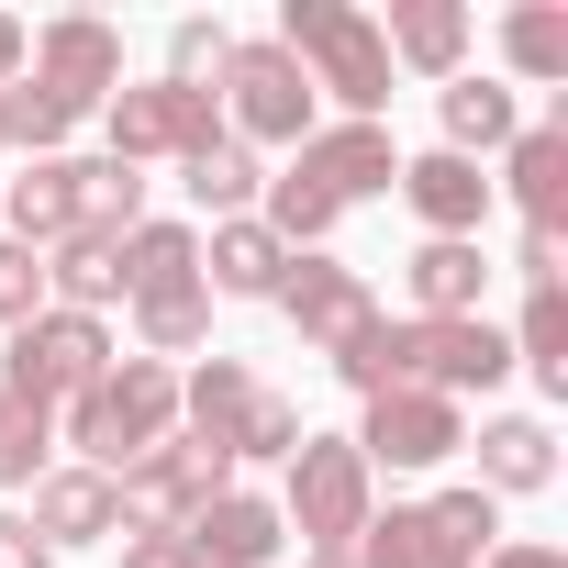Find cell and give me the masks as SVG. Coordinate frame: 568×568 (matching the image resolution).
<instances>
[{
    "label": "cell",
    "mask_w": 568,
    "mask_h": 568,
    "mask_svg": "<svg viewBox=\"0 0 568 568\" xmlns=\"http://www.w3.org/2000/svg\"><path fill=\"white\" fill-rule=\"evenodd\" d=\"M267 45L291 57L313 79V101H335L346 123H379L390 112V45H379V23L357 12V0H278V34Z\"/></svg>",
    "instance_id": "cell-1"
},
{
    "label": "cell",
    "mask_w": 568,
    "mask_h": 568,
    "mask_svg": "<svg viewBox=\"0 0 568 568\" xmlns=\"http://www.w3.org/2000/svg\"><path fill=\"white\" fill-rule=\"evenodd\" d=\"M168 435H179V368H156V357H112L57 424V446H79V468H101V479H123Z\"/></svg>",
    "instance_id": "cell-2"
},
{
    "label": "cell",
    "mask_w": 568,
    "mask_h": 568,
    "mask_svg": "<svg viewBox=\"0 0 568 568\" xmlns=\"http://www.w3.org/2000/svg\"><path fill=\"white\" fill-rule=\"evenodd\" d=\"M379 513V479H368V457L346 446V435H302L291 446V501H278V524L302 535V557H324V546H357V524Z\"/></svg>",
    "instance_id": "cell-3"
},
{
    "label": "cell",
    "mask_w": 568,
    "mask_h": 568,
    "mask_svg": "<svg viewBox=\"0 0 568 568\" xmlns=\"http://www.w3.org/2000/svg\"><path fill=\"white\" fill-rule=\"evenodd\" d=\"M212 101L234 112V145H291V156H302V134L324 123V101H313V79H302L291 57H278L267 34H256V45L234 34V57H223V90H212Z\"/></svg>",
    "instance_id": "cell-4"
},
{
    "label": "cell",
    "mask_w": 568,
    "mask_h": 568,
    "mask_svg": "<svg viewBox=\"0 0 568 568\" xmlns=\"http://www.w3.org/2000/svg\"><path fill=\"white\" fill-rule=\"evenodd\" d=\"M101 368H112V335H101L90 313H57V302H45L34 324H12V346H0V390H12V402H45V413L79 402Z\"/></svg>",
    "instance_id": "cell-5"
},
{
    "label": "cell",
    "mask_w": 568,
    "mask_h": 568,
    "mask_svg": "<svg viewBox=\"0 0 568 568\" xmlns=\"http://www.w3.org/2000/svg\"><path fill=\"white\" fill-rule=\"evenodd\" d=\"M101 134H112L123 168H156V156L212 145V134H223V101H212V90H179V79H123V90L101 101Z\"/></svg>",
    "instance_id": "cell-6"
},
{
    "label": "cell",
    "mask_w": 568,
    "mask_h": 568,
    "mask_svg": "<svg viewBox=\"0 0 568 568\" xmlns=\"http://www.w3.org/2000/svg\"><path fill=\"white\" fill-rule=\"evenodd\" d=\"M212 490H234V468L212 457V446H190V435H168V446H145L123 479H112V513H123V535H179Z\"/></svg>",
    "instance_id": "cell-7"
},
{
    "label": "cell",
    "mask_w": 568,
    "mask_h": 568,
    "mask_svg": "<svg viewBox=\"0 0 568 568\" xmlns=\"http://www.w3.org/2000/svg\"><path fill=\"white\" fill-rule=\"evenodd\" d=\"M23 79L79 123V112H101L112 90H123V34L101 23V12H57L45 34H34V57H23Z\"/></svg>",
    "instance_id": "cell-8"
},
{
    "label": "cell",
    "mask_w": 568,
    "mask_h": 568,
    "mask_svg": "<svg viewBox=\"0 0 568 568\" xmlns=\"http://www.w3.org/2000/svg\"><path fill=\"white\" fill-rule=\"evenodd\" d=\"M346 446L368 457V479H379V468H446V457L468 446V413H457V402H435V390H379V402H368V424H357Z\"/></svg>",
    "instance_id": "cell-9"
},
{
    "label": "cell",
    "mask_w": 568,
    "mask_h": 568,
    "mask_svg": "<svg viewBox=\"0 0 568 568\" xmlns=\"http://www.w3.org/2000/svg\"><path fill=\"white\" fill-rule=\"evenodd\" d=\"M278 313L302 324V346H313V357H335V346H357V335L379 324L368 278H357V267H335V256H291V267H278Z\"/></svg>",
    "instance_id": "cell-10"
},
{
    "label": "cell",
    "mask_w": 568,
    "mask_h": 568,
    "mask_svg": "<svg viewBox=\"0 0 568 568\" xmlns=\"http://www.w3.org/2000/svg\"><path fill=\"white\" fill-rule=\"evenodd\" d=\"M291 168H302V179L346 212V201H379V190L402 179V145H390V123H313Z\"/></svg>",
    "instance_id": "cell-11"
},
{
    "label": "cell",
    "mask_w": 568,
    "mask_h": 568,
    "mask_svg": "<svg viewBox=\"0 0 568 568\" xmlns=\"http://www.w3.org/2000/svg\"><path fill=\"white\" fill-rule=\"evenodd\" d=\"M179 546H190V568H267L291 546V524H278V501H256V490H212L179 524Z\"/></svg>",
    "instance_id": "cell-12"
},
{
    "label": "cell",
    "mask_w": 568,
    "mask_h": 568,
    "mask_svg": "<svg viewBox=\"0 0 568 568\" xmlns=\"http://www.w3.org/2000/svg\"><path fill=\"white\" fill-rule=\"evenodd\" d=\"M402 201H413V223L424 234H479L490 223V168H468V156H446V145H424V156H402V179H390Z\"/></svg>",
    "instance_id": "cell-13"
},
{
    "label": "cell",
    "mask_w": 568,
    "mask_h": 568,
    "mask_svg": "<svg viewBox=\"0 0 568 568\" xmlns=\"http://www.w3.org/2000/svg\"><path fill=\"white\" fill-rule=\"evenodd\" d=\"M402 291H413V324H457V313H479V291H490L479 234H424V245L402 256Z\"/></svg>",
    "instance_id": "cell-14"
},
{
    "label": "cell",
    "mask_w": 568,
    "mask_h": 568,
    "mask_svg": "<svg viewBox=\"0 0 568 568\" xmlns=\"http://www.w3.org/2000/svg\"><path fill=\"white\" fill-rule=\"evenodd\" d=\"M490 190L524 201V234H568V123H524L501 145V179Z\"/></svg>",
    "instance_id": "cell-15"
},
{
    "label": "cell",
    "mask_w": 568,
    "mask_h": 568,
    "mask_svg": "<svg viewBox=\"0 0 568 568\" xmlns=\"http://www.w3.org/2000/svg\"><path fill=\"white\" fill-rule=\"evenodd\" d=\"M256 390H267V379H256L245 357H201V368L179 379V435H190V446H212V457L234 468V424L256 413Z\"/></svg>",
    "instance_id": "cell-16"
},
{
    "label": "cell",
    "mask_w": 568,
    "mask_h": 568,
    "mask_svg": "<svg viewBox=\"0 0 568 568\" xmlns=\"http://www.w3.org/2000/svg\"><path fill=\"white\" fill-rule=\"evenodd\" d=\"M45 546H101V535H123V513H112V479L101 468H79V457H57L45 479H34V513H23Z\"/></svg>",
    "instance_id": "cell-17"
},
{
    "label": "cell",
    "mask_w": 568,
    "mask_h": 568,
    "mask_svg": "<svg viewBox=\"0 0 568 568\" xmlns=\"http://www.w3.org/2000/svg\"><path fill=\"white\" fill-rule=\"evenodd\" d=\"M379 45H390V68H413V79H468V12L457 0H390V23H379Z\"/></svg>",
    "instance_id": "cell-18"
},
{
    "label": "cell",
    "mask_w": 568,
    "mask_h": 568,
    "mask_svg": "<svg viewBox=\"0 0 568 568\" xmlns=\"http://www.w3.org/2000/svg\"><path fill=\"white\" fill-rule=\"evenodd\" d=\"M278 267H291V245H278L256 212L201 234V291H223V302H278Z\"/></svg>",
    "instance_id": "cell-19"
},
{
    "label": "cell",
    "mask_w": 568,
    "mask_h": 568,
    "mask_svg": "<svg viewBox=\"0 0 568 568\" xmlns=\"http://www.w3.org/2000/svg\"><path fill=\"white\" fill-rule=\"evenodd\" d=\"M134 223H145V168H123V156H68V234L123 245Z\"/></svg>",
    "instance_id": "cell-20"
},
{
    "label": "cell",
    "mask_w": 568,
    "mask_h": 568,
    "mask_svg": "<svg viewBox=\"0 0 568 568\" xmlns=\"http://www.w3.org/2000/svg\"><path fill=\"white\" fill-rule=\"evenodd\" d=\"M357 568H479V557L435 524V501H390L357 524Z\"/></svg>",
    "instance_id": "cell-21"
},
{
    "label": "cell",
    "mask_w": 568,
    "mask_h": 568,
    "mask_svg": "<svg viewBox=\"0 0 568 568\" xmlns=\"http://www.w3.org/2000/svg\"><path fill=\"white\" fill-rule=\"evenodd\" d=\"M557 479V435L535 424V413H490L479 424V490L490 501H524V490H546Z\"/></svg>",
    "instance_id": "cell-22"
},
{
    "label": "cell",
    "mask_w": 568,
    "mask_h": 568,
    "mask_svg": "<svg viewBox=\"0 0 568 568\" xmlns=\"http://www.w3.org/2000/svg\"><path fill=\"white\" fill-rule=\"evenodd\" d=\"M435 112H446V156H468V168H479V156H501V145L524 134V101H513L501 79H446V90H435Z\"/></svg>",
    "instance_id": "cell-23"
},
{
    "label": "cell",
    "mask_w": 568,
    "mask_h": 568,
    "mask_svg": "<svg viewBox=\"0 0 568 568\" xmlns=\"http://www.w3.org/2000/svg\"><path fill=\"white\" fill-rule=\"evenodd\" d=\"M112 267H123V302L190 291V278H201V234H190V223H134V234L112 245Z\"/></svg>",
    "instance_id": "cell-24"
},
{
    "label": "cell",
    "mask_w": 568,
    "mask_h": 568,
    "mask_svg": "<svg viewBox=\"0 0 568 568\" xmlns=\"http://www.w3.org/2000/svg\"><path fill=\"white\" fill-rule=\"evenodd\" d=\"M179 179H190V201H201L212 223H245V212H256V190H267V168H256V145H234V134H212V145H190V156H179Z\"/></svg>",
    "instance_id": "cell-25"
},
{
    "label": "cell",
    "mask_w": 568,
    "mask_h": 568,
    "mask_svg": "<svg viewBox=\"0 0 568 568\" xmlns=\"http://www.w3.org/2000/svg\"><path fill=\"white\" fill-rule=\"evenodd\" d=\"M45 302H57V313H90V324L123 302V267H112L101 234H57V245H45Z\"/></svg>",
    "instance_id": "cell-26"
},
{
    "label": "cell",
    "mask_w": 568,
    "mask_h": 568,
    "mask_svg": "<svg viewBox=\"0 0 568 568\" xmlns=\"http://www.w3.org/2000/svg\"><path fill=\"white\" fill-rule=\"evenodd\" d=\"M501 57H513V79L568 90V12H557V0H513V12H501Z\"/></svg>",
    "instance_id": "cell-27"
},
{
    "label": "cell",
    "mask_w": 568,
    "mask_h": 568,
    "mask_svg": "<svg viewBox=\"0 0 568 568\" xmlns=\"http://www.w3.org/2000/svg\"><path fill=\"white\" fill-rule=\"evenodd\" d=\"M0 234H12V245H34V256L68 234V156H34L12 190H0Z\"/></svg>",
    "instance_id": "cell-28"
},
{
    "label": "cell",
    "mask_w": 568,
    "mask_h": 568,
    "mask_svg": "<svg viewBox=\"0 0 568 568\" xmlns=\"http://www.w3.org/2000/svg\"><path fill=\"white\" fill-rule=\"evenodd\" d=\"M513 368H535V390H546V402H568V291H524Z\"/></svg>",
    "instance_id": "cell-29"
},
{
    "label": "cell",
    "mask_w": 568,
    "mask_h": 568,
    "mask_svg": "<svg viewBox=\"0 0 568 568\" xmlns=\"http://www.w3.org/2000/svg\"><path fill=\"white\" fill-rule=\"evenodd\" d=\"M212 335V291H201V278H190V291H156V302H134V357H190Z\"/></svg>",
    "instance_id": "cell-30"
},
{
    "label": "cell",
    "mask_w": 568,
    "mask_h": 568,
    "mask_svg": "<svg viewBox=\"0 0 568 568\" xmlns=\"http://www.w3.org/2000/svg\"><path fill=\"white\" fill-rule=\"evenodd\" d=\"M45 468H57V413L0 390V490H34Z\"/></svg>",
    "instance_id": "cell-31"
},
{
    "label": "cell",
    "mask_w": 568,
    "mask_h": 568,
    "mask_svg": "<svg viewBox=\"0 0 568 568\" xmlns=\"http://www.w3.org/2000/svg\"><path fill=\"white\" fill-rule=\"evenodd\" d=\"M313 424H302V402H278V390H256V413L234 424V468L245 457H278V468H291V446H302Z\"/></svg>",
    "instance_id": "cell-32"
},
{
    "label": "cell",
    "mask_w": 568,
    "mask_h": 568,
    "mask_svg": "<svg viewBox=\"0 0 568 568\" xmlns=\"http://www.w3.org/2000/svg\"><path fill=\"white\" fill-rule=\"evenodd\" d=\"M223 57H234V34H223L212 12H190V23L168 34V79H179V90H212V79H223Z\"/></svg>",
    "instance_id": "cell-33"
},
{
    "label": "cell",
    "mask_w": 568,
    "mask_h": 568,
    "mask_svg": "<svg viewBox=\"0 0 568 568\" xmlns=\"http://www.w3.org/2000/svg\"><path fill=\"white\" fill-rule=\"evenodd\" d=\"M435 524H446V535H457L468 557H490V546H501V501H490L479 479H457V490H435Z\"/></svg>",
    "instance_id": "cell-34"
},
{
    "label": "cell",
    "mask_w": 568,
    "mask_h": 568,
    "mask_svg": "<svg viewBox=\"0 0 568 568\" xmlns=\"http://www.w3.org/2000/svg\"><path fill=\"white\" fill-rule=\"evenodd\" d=\"M34 313H45V256L0 234V335H12V324H34Z\"/></svg>",
    "instance_id": "cell-35"
},
{
    "label": "cell",
    "mask_w": 568,
    "mask_h": 568,
    "mask_svg": "<svg viewBox=\"0 0 568 568\" xmlns=\"http://www.w3.org/2000/svg\"><path fill=\"white\" fill-rule=\"evenodd\" d=\"M524 291H568V234H524Z\"/></svg>",
    "instance_id": "cell-36"
},
{
    "label": "cell",
    "mask_w": 568,
    "mask_h": 568,
    "mask_svg": "<svg viewBox=\"0 0 568 568\" xmlns=\"http://www.w3.org/2000/svg\"><path fill=\"white\" fill-rule=\"evenodd\" d=\"M0 568H57V546H45L23 513H0Z\"/></svg>",
    "instance_id": "cell-37"
},
{
    "label": "cell",
    "mask_w": 568,
    "mask_h": 568,
    "mask_svg": "<svg viewBox=\"0 0 568 568\" xmlns=\"http://www.w3.org/2000/svg\"><path fill=\"white\" fill-rule=\"evenodd\" d=\"M479 568H568V546H546V535H501Z\"/></svg>",
    "instance_id": "cell-38"
},
{
    "label": "cell",
    "mask_w": 568,
    "mask_h": 568,
    "mask_svg": "<svg viewBox=\"0 0 568 568\" xmlns=\"http://www.w3.org/2000/svg\"><path fill=\"white\" fill-rule=\"evenodd\" d=\"M123 568H190L179 535H123Z\"/></svg>",
    "instance_id": "cell-39"
},
{
    "label": "cell",
    "mask_w": 568,
    "mask_h": 568,
    "mask_svg": "<svg viewBox=\"0 0 568 568\" xmlns=\"http://www.w3.org/2000/svg\"><path fill=\"white\" fill-rule=\"evenodd\" d=\"M23 57H34V34H23L12 12H0V90H12V79H23Z\"/></svg>",
    "instance_id": "cell-40"
},
{
    "label": "cell",
    "mask_w": 568,
    "mask_h": 568,
    "mask_svg": "<svg viewBox=\"0 0 568 568\" xmlns=\"http://www.w3.org/2000/svg\"><path fill=\"white\" fill-rule=\"evenodd\" d=\"M302 568H357V546H324V557H302Z\"/></svg>",
    "instance_id": "cell-41"
}]
</instances>
